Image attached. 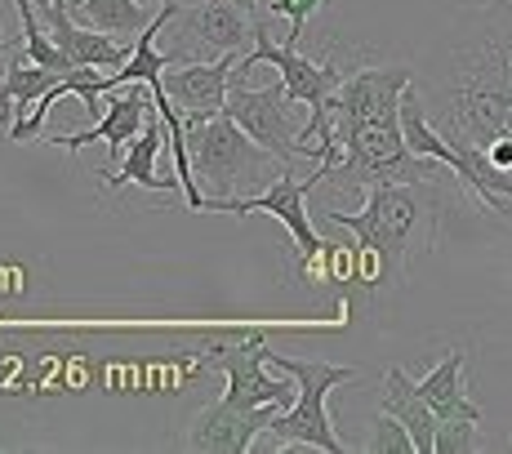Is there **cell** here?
<instances>
[{
  "label": "cell",
  "instance_id": "1",
  "mask_svg": "<svg viewBox=\"0 0 512 454\" xmlns=\"http://www.w3.org/2000/svg\"><path fill=\"white\" fill-rule=\"evenodd\" d=\"M437 210L441 201L432 196V183H379L370 187L366 205L357 214L321 210V219L348 227L357 236V250H361L357 268L366 276V285H379V281H401L406 276L419 227L432 223Z\"/></svg>",
  "mask_w": 512,
  "mask_h": 454
},
{
  "label": "cell",
  "instance_id": "2",
  "mask_svg": "<svg viewBox=\"0 0 512 454\" xmlns=\"http://www.w3.org/2000/svg\"><path fill=\"white\" fill-rule=\"evenodd\" d=\"M268 365L277 374H290L294 383H299V397H294V406L277 410V419L268 423V446L277 450H326V454H343V441L339 432H334L330 423V392L339 388V383H352L357 379V370L352 365H334V361H317V357H285L268 343Z\"/></svg>",
  "mask_w": 512,
  "mask_h": 454
},
{
  "label": "cell",
  "instance_id": "3",
  "mask_svg": "<svg viewBox=\"0 0 512 454\" xmlns=\"http://www.w3.org/2000/svg\"><path fill=\"white\" fill-rule=\"evenodd\" d=\"M187 130V156H192L196 183L205 179V196H236L241 187H254L268 179V165L277 156L259 147L232 116H210V121H183Z\"/></svg>",
  "mask_w": 512,
  "mask_h": 454
},
{
  "label": "cell",
  "instance_id": "4",
  "mask_svg": "<svg viewBox=\"0 0 512 454\" xmlns=\"http://www.w3.org/2000/svg\"><path fill=\"white\" fill-rule=\"evenodd\" d=\"M312 187H321V170H312L308 179H294L290 165L272 179L268 192L259 196H205V210L201 214H236V219H245V214H272L277 223H285V232H290L294 250H299V263L303 268H317V259H326L334 245H326L317 236V227L308 219V192Z\"/></svg>",
  "mask_w": 512,
  "mask_h": 454
},
{
  "label": "cell",
  "instance_id": "5",
  "mask_svg": "<svg viewBox=\"0 0 512 454\" xmlns=\"http://www.w3.org/2000/svg\"><path fill=\"white\" fill-rule=\"evenodd\" d=\"M205 361L219 365L228 374V392L223 401L241 410H259V406H294L299 397V383L285 374V379H272V365H268V339L263 334H250L241 343H210L205 348Z\"/></svg>",
  "mask_w": 512,
  "mask_h": 454
},
{
  "label": "cell",
  "instance_id": "6",
  "mask_svg": "<svg viewBox=\"0 0 512 454\" xmlns=\"http://www.w3.org/2000/svg\"><path fill=\"white\" fill-rule=\"evenodd\" d=\"M223 116H232V121L259 147H268L281 165H294L303 156L299 125H294V98L285 90L281 76L272 85H263V90H250L245 81H232Z\"/></svg>",
  "mask_w": 512,
  "mask_h": 454
},
{
  "label": "cell",
  "instance_id": "7",
  "mask_svg": "<svg viewBox=\"0 0 512 454\" xmlns=\"http://www.w3.org/2000/svg\"><path fill=\"white\" fill-rule=\"evenodd\" d=\"M415 85V72L406 63L397 67H357L343 76V85L330 94V130L370 121H401V98Z\"/></svg>",
  "mask_w": 512,
  "mask_h": 454
},
{
  "label": "cell",
  "instance_id": "8",
  "mask_svg": "<svg viewBox=\"0 0 512 454\" xmlns=\"http://www.w3.org/2000/svg\"><path fill=\"white\" fill-rule=\"evenodd\" d=\"M277 410L281 406L241 410V406H232V401H214V406L192 414V423H187V432H183V446L196 454H245L268 432Z\"/></svg>",
  "mask_w": 512,
  "mask_h": 454
},
{
  "label": "cell",
  "instance_id": "9",
  "mask_svg": "<svg viewBox=\"0 0 512 454\" xmlns=\"http://www.w3.org/2000/svg\"><path fill=\"white\" fill-rule=\"evenodd\" d=\"M147 116H152V90H147V85H143V90H139V85H130L125 94L107 98L103 116H98L90 130H81V134H49L45 143L63 147V152H81L85 143H107V170H116V165H121V156H125V147L143 134Z\"/></svg>",
  "mask_w": 512,
  "mask_h": 454
},
{
  "label": "cell",
  "instance_id": "10",
  "mask_svg": "<svg viewBox=\"0 0 512 454\" xmlns=\"http://www.w3.org/2000/svg\"><path fill=\"white\" fill-rule=\"evenodd\" d=\"M254 41V14L236 0H201L183 14V45L174 54L192 58V54H210V58H223V54H241V45Z\"/></svg>",
  "mask_w": 512,
  "mask_h": 454
},
{
  "label": "cell",
  "instance_id": "11",
  "mask_svg": "<svg viewBox=\"0 0 512 454\" xmlns=\"http://www.w3.org/2000/svg\"><path fill=\"white\" fill-rule=\"evenodd\" d=\"M232 72H236V54L223 58H192V63H174L165 67V94L174 98L183 121H210L223 116L232 90Z\"/></svg>",
  "mask_w": 512,
  "mask_h": 454
},
{
  "label": "cell",
  "instance_id": "12",
  "mask_svg": "<svg viewBox=\"0 0 512 454\" xmlns=\"http://www.w3.org/2000/svg\"><path fill=\"white\" fill-rule=\"evenodd\" d=\"M156 112V107H152ZM165 121L161 116H147V125H143V134L134 138L130 147H125V156H121V165L116 170H107L103 174V187L107 192H116V187H147V192H183V183L179 179H161L156 174V156H161V147H165Z\"/></svg>",
  "mask_w": 512,
  "mask_h": 454
},
{
  "label": "cell",
  "instance_id": "13",
  "mask_svg": "<svg viewBox=\"0 0 512 454\" xmlns=\"http://www.w3.org/2000/svg\"><path fill=\"white\" fill-rule=\"evenodd\" d=\"M464 361H468V352L464 348H450L446 357H441L437 365H432L419 383V392H423V401L432 406V414L437 419H477L481 423V406L468 397V388H464Z\"/></svg>",
  "mask_w": 512,
  "mask_h": 454
},
{
  "label": "cell",
  "instance_id": "14",
  "mask_svg": "<svg viewBox=\"0 0 512 454\" xmlns=\"http://www.w3.org/2000/svg\"><path fill=\"white\" fill-rule=\"evenodd\" d=\"M383 410L397 414L401 423L410 428V437H415V450L419 454H432L437 450V414H432V406L423 401L419 383L410 379L401 365H392L388 374H383Z\"/></svg>",
  "mask_w": 512,
  "mask_h": 454
},
{
  "label": "cell",
  "instance_id": "15",
  "mask_svg": "<svg viewBox=\"0 0 512 454\" xmlns=\"http://www.w3.org/2000/svg\"><path fill=\"white\" fill-rule=\"evenodd\" d=\"M67 72H54V67H41L32 58H9L5 72H0V121H23L27 107H36L41 98L63 81Z\"/></svg>",
  "mask_w": 512,
  "mask_h": 454
},
{
  "label": "cell",
  "instance_id": "16",
  "mask_svg": "<svg viewBox=\"0 0 512 454\" xmlns=\"http://www.w3.org/2000/svg\"><path fill=\"white\" fill-rule=\"evenodd\" d=\"M72 18L81 27L107 36H139L156 14H147V0H67Z\"/></svg>",
  "mask_w": 512,
  "mask_h": 454
},
{
  "label": "cell",
  "instance_id": "17",
  "mask_svg": "<svg viewBox=\"0 0 512 454\" xmlns=\"http://www.w3.org/2000/svg\"><path fill=\"white\" fill-rule=\"evenodd\" d=\"M366 450L370 454H419L415 450V437H410V428L397 419V414H388V410L374 414V428H370Z\"/></svg>",
  "mask_w": 512,
  "mask_h": 454
},
{
  "label": "cell",
  "instance_id": "18",
  "mask_svg": "<svg viewBox=\"0 0 512 454\" xmlns=\"http://www.w3.org/2000/svg\"><path fill=\"white\" fill-rule=\"evenodd\" d=\"M481 450L477 419H441L437 423V450L432 454H472Z\"/></svg>",
  "mask_w": 512,
  "mask_h": 454
},
{
  "label": "cell",
  "instance_id": "19",
  "mask_svg": "<svg viewBox=\"0 0 512 454\" xmlns=\"http://www.w3.org/2000/svg\"><path fill=\"white\" fill-rule=\"evenodd\" d=\"M321 5H326V0H272L268 9L290 23V36H285V45H299L303 41V32H308V18L317 14Z\"/></svg>",
  "mask_w": 512,
  "mask_h": 454
},
{
  "label": "cell",
  "instance_id": "20",
  "mask_svg": "<svg viewBox=\"0 0 512 454\" xmlns=\"http://www.w3.org/2000/svg\"><path fill=\"white\" fill-rule=\"evenodd\" d=\"M236 5H245V9H250V14H254V18H259V0H236Z\"/></svg>",
  "mask_w": 512,
  "mask_h": 454
}]
</instances>
